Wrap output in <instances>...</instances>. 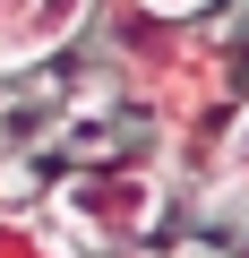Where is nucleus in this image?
I'll return each instance as SVG.
<instances>
[{"mask_svg": "<svg viewBox=\"0 0 249 258\" xmlns=\"http://www.w3.org/2000/svg\"><path fill=\"white\" fill-rule=\"evenodd\" d=\"M95 0H0V69H35L52 60L77 26H86Z\"/></svg>", "mask_w": 249, "mask_h": 258, "instance_id": "nucleus-1", "label": "nucleus"}, {"mask_svg": "<svg viewBox=\"0 0 249 258\" xmlns=\"http://www.w3.org/2000/svg\"><path fill=\"white\" fill-rule=\"evenodd\" d=\"M215 181H223V189H249V112L232 120V138H223V155H215Z\"/></svg>", "mask_w": 249, "mask_h": 258, "instance_id": "nucleus-2", "label": "nucleus"}, {"mask_svg": "<svg viewBox=\"0 0 249 258\" xmlns=\"http://www.w3.org/2000/svg\"><path fill=\"white\" fill-rule=\"evenodd\" d=\"M138 9H155V18H189V9H206V0H138Z\"/></svg>", "mask_w": 249, "mask_h": 258, "instance_id": "nucleus-3", "label": "nucleus"}]
</instances>
